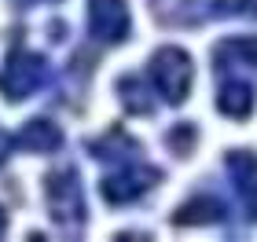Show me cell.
Returning <instances> with one entry per match:
<instances>
[{"label":"cell","instance_id":"5bb4252c","mask_svg":"<svg viewBox=\"0 0 257 242\" xmlns=\"http://www.w3.org/2000/svg\"><path fill=\"white\" fill-rule=\"evenodd\" d=\"M4 231H8V213L0 209V235H4Z\"/></svg>","mask_w":257,"mask_h":242},{"label":"cell","instance_id":"4fadbf2b","mask_svg":"<svg viewBox=\"0 0 257 242\" xmlns=\"http://www.w3.org/2000/svg\"><path fill=\"white\" fill-rule=\"evenodd\" d=\"M11 147H15V140H11V136H8L4 129H0V165H4V161H8V154H11Z\"/></svg>","mask_w":257,"mask_h":242},{"label":"cell","instance_id":"5b68a950","mask_svg":"<svg viewBox=\"0 0 257 242\" xmlns=\"http://www.w3.org/2000/svg\"><path fill=\"white\" fill-rule=\"evenodd\" d=\"M128 4L125 0H88V33L103 44H118L128 37Z\"/></svg>","mask_w":257,"mask_h":242},{"label":"cell","instance_id":"7a4b0ae2","mask_svg":"<svg viewBox=\"0 0 257 242\" xmlns=\"http://www.w3.org/2000/svg\"><path fill=\"white\" fill-rule=\"evenodd\" d=\"M44 81H48V63H44V55L15 48L8 55L4 70H0V96L11 99V103H22V99H30Z\"/></svg>","mask_w":257,"mask_h":242},{"label":"cell","instance_id":"277c9868","mask_svg":"<svg viewBox=\"0 0 257 242\" xmlns=\"http://www.w3.org/2000/svg\"><path fill=\"white\" fill-rule=\"evenodd\" d=\"M158 176H162V172L151 169V165H121L118 172L103 176L99 194H103L110 205H128V202L144 198V194L158 183Z\"/></svg>","mask_w":257,"mask_h":242},{"label":"cell","instance_id":"30bf717a","mask_svg":"<svg viewBox=\"0 0 257 242\" xmlns=\"http://www.w3.org/2000/svg\"><path fill=\"white\" fill-rule=\"evenodd\" d=\"M213 55H217V66H224V70H228L231 63L257 66V37H231V41L220 44Z\"/></svg>","mask_w":257,"mask_h":242},{"label":"cell","instance_id":"ba28073f","mask_svg":"<svg viewBox=\"0 0 257 242\" xmlns=\"http://www.w3.org/2000/svg\"><path fill=\"white\" fill-rule=\"evenodd\" d=\"M224 220V202L213 198V194H198V198L184 202L177 213H173V224L188 227V224H220Z\"/></svg>","mask_w":257,"mask_h":242},{"label":"cell","instance_id":"9a60e30c","mask_svg":"<svg viewBox=\"0 0 257 242\" xmlns=\"http://www.w3.org/2000/svg\"><path fill=\"white\" fill-rule=\"evenodd\" d=\"M44 4H55V0H44Z\"/></svg>","mask_w":257,"mask_h":242},{"label":"cell","instance_id":"8fae6325","mask_svg":"<svg viewBox=\"0 0 257 242\" xmlns=\"http://www.w3.org/2000/svg\"><path fill=\"white\" fill-rule=\"evenodd\" d=\"M118 92H121V103L133 114H151V107H155V103L147 99V88H144V81H140V77H121L118 81Z\"/></svg>","mask_w":257,"mask_h":242},{"label":"cell","instance_id":"7c38bea8","mask_svg":"<svg viewBox=\"0 0 257 242\" xmlns=\"http://www.w3.org/2000/svg\"><path fill=\"white\" fill-rule=\"evenodd\" d=\"M217 11L231 19H257V0H217Z\"/></svg>","mask_w":257,"mask_h":242},{"label":"cell","instance_id":"3957f363","mask_svg":"<svg viewBox=\"0 0 257 242\" xmlns=\"http://www.w3.org/2000/svg\"><path fill=\"white\" fill-rule=\"evenodd\" d=\"M44 202H48L52 220L63 227H77L85 220V194L74 169H55L44 176Z\"/></svg>","mask_w":257,"mask_h":242},{"label":"cell","instance_id":"6da1fadb","mask_svg":"<svg viewBox=\"0 0 257 242\" xmlns=\"http://www.w3.org/2000/svg\"><path fill=\"white\" fill-rule=\"evenodd\" d=\"M151 81H155L158 96L169 103V107H180L191 92V81H195V63L184 48H158L151 55Z\"/></svg>","mask_w":257,"mask_h":242},{"label":"cell","instance_id":"52a82bcc","mask_svg":"<svg viewBox=\"0 0 257 242\" xmlns=\"http://www.w3.org/2000/svg\"><path fill=\"white\" fill-rule=\"evenodd\" d=\"M15 143L26 147V151H37V154H52V151L63 147V132H59V125H52L48 118H33V121L22 125Z\"/></svg>","mask_w":257,"mask_h":242},{"label":"cell","instance_id":"9c48e42d","mask_svg":"<svg viewBox=\"0 0 257 242\" xmlns=\"http://www.w3.org/2000/svg\"><path fill=\"white\" fill-rule=\"evenodd\" d=\"M217 110L228 114V118H250L253 110V88L246 85V81H224L217 92Z\"/></svg>","mask_w":257,"mask_h":242},{"label":"cell","instance_id":"8992f818","mask_svg":"<svg viewBox=\"0 0 257 242\" xmlns=\"http://www.w3.org/2000/svg\"><path fill=\"white\" fill-rule=\"evenodd\" d=\"M228 176H231V183H235L242 216L257 224V154L228 151Z\"/></svg>","mask_w":257,"mask_h":242}]
</instances>
